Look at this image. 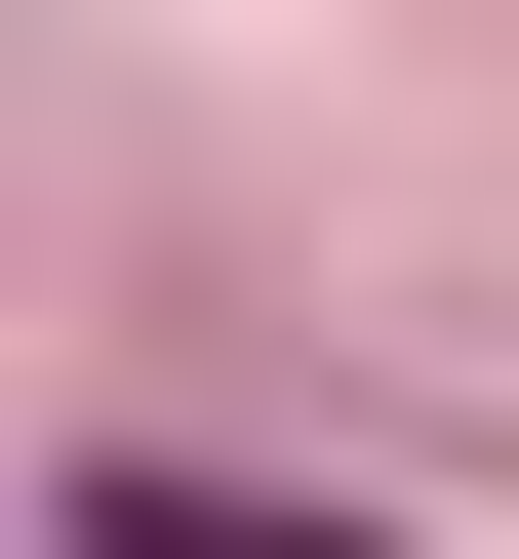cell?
Listing matches in <instances>:
<instances>
[{"label":"cell","mask_w":519,"mask_h":559,"mask_svg":"<svg viewBox=\"0 0 519 559\" xmlns=\"http://www.w3.org/2000/svg\"><path fill=\"white\" fill-rule=\"evenodd\" d=\"M81 559H359V520H280V479H81Z\"/></svg>","instance_id":"1"}]
</instances>
